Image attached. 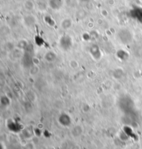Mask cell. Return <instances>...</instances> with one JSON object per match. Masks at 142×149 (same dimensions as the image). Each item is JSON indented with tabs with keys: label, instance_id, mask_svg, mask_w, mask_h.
Listing matches in <instances>:
<instances>
[{
	"label": "cell",
	"instance_id": "1",
	"mask_svg": "<svg viewBox=\"0 0 142 149\" xmlns=\"http://www.w3.org/2000/svg\"><path fill=\"white\" fill-rule=\"evenodd\" d=\"M73 46V40L72 38L68 35H64L60 38L59 47L64 52L69 51Z\"/></svg>",
	"mask_w": 142,
	"mask_h": 149
},
{
	"label": "cell",
	"instance_id": "2",
	"mask_svg": "<svg viewBox=\"0 0 142 149\" xmlns=\"http://www.w3.org/2000/svg\"><path fill=\"white\" fill-rule=\"evenodd\" d=\"M118 38L123 44H129L132 41V37L130 31L126 29H123L118 32Z\"/></svg>",
	"mask_w": 142,
	"mask_h": 149
},
{
	"label": "cell",
	"instance_id": "3",
	"mask_svg": "<svg viewBox=\"0 0 142 149\" xmlns=\"http://www.w3.org/2000/svg\"><path fill=\"white\" fill-rule=\"evenodd\" d=\"M58 122L64 127L70 126L72 124V119L67 114L63 113L58 117Z\"/></svg>",
	"mask_w": 142,
	"mask_h": 149
},
{
	"label": "cell",
	"instance_id": "4",
	"mask_svg": "<svg viewBox=\"0 0 142 149\" xmlns=\"http://www.w3.org/2000/svg\"><path fill=\"white\" fill-rule=\"evenodd\" d=\"M48 6L54 10H58L62 8L64 4L63 0H48Z\"/></svg>",
	"mask_w": 142,
	"mask_h": 149
},
{
	"label": "cell",
	"instance_id": "5",
	"mask_svg": "<svg viewBox=\"0 0 142 149\" xmlns=\"http://www.w3.org/2000/svg\"><path fill=\"white\" fill-rule=\"evenodd\" d=\"M90 53L91 56H92V58L94 60L98 61V60L101 59V56H102L101 49H100L99 47H98L96 45H93L92 46L90 47Z\"/></svg>",
	"mask_w": 142,
	"mask_h": 149
},
{
	"label": "cell",
	"instance_id": "6",
	"mask_svg": "<svg viewBox=\"0 0 142 149\" xmlns=\"http://www.w3.org/2000/svg\"><path fill=\"white\" fill-rule=\"evenodd\" d=\"M130 13L133 19L142 24V8H134L131 10Z\"/></svg>",
	"mask_w": 142,
	"mask_h": 149
},
{
	"label": "cell",
	"instance_id": "7",
	"mask_svg": "<svg viewBox=\"0 0 142 149\" xmlns=\"http://www.w3.org/2000/svg\"><path fill=\"white\" fill-rule=\"evenodd\" d=\"M24 24L27 27H31L35 24L36 22V19L33 15H27L23 18Z\"/></svg>",
	"mask_w": 142,
	"mask_h": 149
},
{
	"label": "cell",
	"instance_id": "8",
	"mask_svg": "<svg viewBox=\"0 0 142 149\" xmlns=\"http://www.w3.org/2000/svg\"><path fill=\"white\" fill-rule=\"evenodd\" d=\"M7 126H8V128L10 129V130L15 132L20 131V130H22V129H23V125L19 124L17 122L13 121H11L10 122L8 123Z\"/></svg>",
	"mask_w": 142,
	"mask_h": 149
},
{
	"label": "cell",
	"instance_id": "9",
	"mask_svg": "<svg viewBox=\"0 0 142 149\" xmlns=\"http://www.w3.org/2000/svg\"><path fill=\"white\" fill-rule=\"evenodd\" d=\"M44 57H45V59L47 62H49V63H53V62L55 61L56 58H57V54L55 52H53V51H49V52H47L45 54Z\"/></svg>",
	"mask_w": 142,
	"mask_h": 149
},
{
	"label": "cell",
	"instance_id": "10",
	"mask_svg": "<svg viewBox=\"0 0 142 149\" xmlns=\"http://www.w3.org/2000/svg\"><path fill=\"white\" fill-rule=\"evenodd\" d=\"M73 25V22L70 18H66V19H64L63 21L61 22V26L63 29L67 30L70 29L71 27Z\"/></svg>",
	"mask_w": 142,
	"mask_h": 149
},
{
	"label": "cell",
	"instance_id": "11",
	"mask_svg": "<svg viewBox=\"0 0 142 149\" xmlns=\"http://www.w3.org/2000/svg\"><path fill=\"white\" fill-rule=\"evenodd\" d=\"M116 56H117V58L119 60L124 61H126V60L128 58L129 54L128 53L125 52V50L120 49L118 51L117 53H116Z\"/></svg>",
	"mask_w": 142,
	"mask_h": 149
},
{
	"label": "cell",
	"instance_id": "12",
	"mask_svg": "<svg viewBox=\"0 0 142 149\" xmlns=\"http://www.w3.org/2000/svg\"><path fill=\"white\" fill-rule=\"evenodd\" d=\"M24 7L27 11H31L35 8V4H34V2L32 0H26L24 3Z\"/></svg>",
	"mask_w": 142,
	"mask_h": 149
},
{
	"label": "cell",
	"instance_id": "13",
	"mask_svg": "<svg viewBox=\"0 0 142 149\" xmlns=\"http://www.w3.org/2000/svg\"><path fill=\"white\" fill-rule=\"evenodd\" d=\"M123 70H121V69L120 68L116 69L113 73L114 78L116 79H120L121 78L123 77Z\"/></svg>",
	"mask_w": 142,
	"mask_h": 149
},
{
	"label": "cell",
	"instance_id": "14",
	"mask_svg": "<svg viewBox=\"0 0 142 149\" xmlns=\"http://www.w3.org/2000/svg\"><path fill=\"white\" fill-rule=\"evenodd\" d=\"M83 128H82V126H80V125H77V126L74 127V128H73V130H72V133L75 136H78L80 135L82 132H83Z\"/></svg>",
	"mask_w": 142,
	"mask_h": 149
},
{
	"label": "cell",
	"instance_id": "15",
	"mask_svg": "<svg viewBox=\"0 0 142 149\" xmlns=\"http://www.w3.org/2000/svg\"><path fill=\"white\" fill-rule=\"evenodd\" d=\"M0 102H1V105H4V106H7V105H10V101L8 97H6V96H3V97H1V99H0Z\"/></svg>",
	"mask_w": 142,
	"mask_h": 149
},
{
	"label": "cell",
	"instance_id": "16",
	"mask_svg": "<svg viewBox=\"0 0 142 149\" xmlns=\"http://www.w3.org/2000/svg\"><path fill=\"white\" fill-rule=\"evenodd\" d=\"M35 42H36V44L38 45V46L41 47L44 45L45 41H44V40L40 37V36H36V38H35Z\"/></svg>",
	"mask_w": 142,
	"mask_h": 149
},
{
	"label": "cell",
	"instance_id": "17",
	"mask_svg": "<svg viewBox=\"0 0 142 149\" xmlns=\"http://www.w3.org/2000/svg\"><path fill=\"white\" fill-rule=\"evenodd\" d=\"M27 46H28V44L26 43V42L25 40H21L20 42H19L17 45V48L20 49H26Z\"/></svg>",
	"mask_w": 142,
	"mask_h": 149
},
{
	"label": "cell",
	"instance_id": "18",
	"mask_svg": "<svg viewBox=\"0 0 142 149\" xmlns=\"http://www.w3.org/2000/svg\"><path fill=\"white\" fill-rule=\"evenodd\" d=\"M70 65L72 68L75 69L77 67H78V63L76 61H72L70 63Z\"/></svg>",
	"mask_w": 142,
	"mask_h": 149
},
{
	"label": "cell",
	"instance_id": "19",
	"mask_svg": "<svg viewBox=\"0 0 142 149\" xmlns=\"http://www.w3.org/2000/svg\"><path fill=\"white\" fill-rule=\"evenodd\" d=\"M81 1H86L87 0H81Z\"/></svg>",
	"mask_w": 142,
	"mask_h": 149
}]
</instances>
